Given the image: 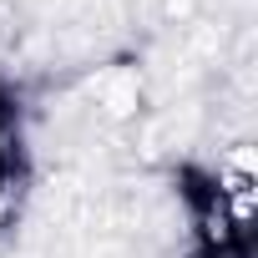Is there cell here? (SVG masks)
Masks as SVG:
<instances>
[{"label": "cell", "instance_id": "6da1fadb", "mask_svg": "<svg viewBox=\"0 0 258 258\" xmlns=\"http://www.w3.org/2000/svg\"><path fill=\"white\" fill-rule=\"evenodd\" d=\"M162 6H167V21H187L198 0H162Z\"/></svg>", "mask_w": 258, "mask_h": 258}]
</instances>
